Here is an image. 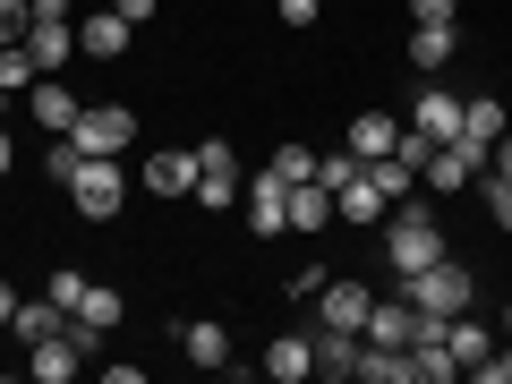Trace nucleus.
<instances>
[{
    "mask_svg": "<svg viewBox=\"0 0 512 384\" xmlns=\"http://www.w3.org/2000/svg\"><path fill=\"white\" fill-rule=\"evenodd\" d=\"M111 9H120L128 26H137V18H154V0H111Z\"/></svg>",
    "mask_w": 512,
    "mask_h": 384,
    "instance_id": "obj_37",
    "label": "nucleus"
},
{
    "mask_svg": "<svg viewBox=\"0 0 512 384\" xmlns=\"http://www.w3.org/2000/svg\"><path fill=\"white\" fill-rule=\"evenodd\" d=\"M367 180L384 188V205H402L410 188H419V163H402V154H376V163H367Z\"/></svg>",
    "mask_w": 512,
    "mask_h": 384,
    "instance_id": "obj_25",
    "label": "nucleus"
},
{
    "mask_svg": "<svg viewBox=\"0 0 512 384\" xmlns=\"http://www.w3.org/2000/svg\"><path fill=\"white\" fill-rule=\"evenodd\" d=\"M504 128H512V111L495 103V94H461V137H478V146H495Z\"/></svg>",
    "mask_w": 512,
    "mask_h": 384,
    "instance_id": "obj_20",
    "label": "nucleus"
},
{
    "mask_svg": "<svg viewBox=\"0 0 512 384\" xmlns=\"http://www.w3.org/2000/svg\"><path fill=\"white\" fill-rule=\"evenodd\" d=\"M9 163H18V146H9V128H0V180H9Z\"/></svg>",
    "mask_w": 512,
    "mask_h": 384,
    "instance_id": "obj_38",
    "label": "nucleus"
},
{
    "mask_svg": "<svg viewBox=\"0 0 512 384\" xmlns=\"http://www.w3.org/2000/svg\"><path fill=\"white\" fill-rule=\"evenodd\" d=\"M265 376L274 384H308L316 376V333H282V342L265 350Z\"/></svg>",
    "mask_w": 512,
    "mask_h": 384,
    "instance_id": "obj_12",
    "label": "nucleus"
},
{
    "mask_svg": "<svg viewBox=\"0 0 512 384\" xmlns=\"http://www.w3.org/2000/svg\"><path fill=\"white\" fill-rule=\"evenodd\" d=\"M359 342L410 350V342H419V308H410V299H367V325H359Z\"/></svg>",
    "mask_w": 512,
    "mask_h": 384,
    "instance_id": "obj_8",
    "label": "nucleus"
},
{
    "mask_svg": "<svg viewBox=\"0 0 512 384\" xmlns=\"http://www.w3.org/2000/svg\"><path fill=\"white\" fill-rule=\"evenodd\" d=\"M9 316H18V291H9V282H0V325H9Z\"/></svg>",
    "mask_w": 512,
    "mask_h": 384,
    "instance_id": "obj_39",
    "label": "nucleus"
},
{
    "mask_svg": "<svg viewBox=\"0 0 512 384\" xmlns=\"http://www.w3.org/2000/svg\"><path fill=\"white\" fill-rule=\"evenodd\" d=\"M453 43H461V26H436V18H419V26H410V69H427V77H436L444 60H453Z\"/></svg>",
    "mask_w": 512,
    "mask_h": 384,
    "instance_id": "obj_17",
    "label": "nucleus"
},
{
    "mask_svg": "<svg viewBox=\"0 0 512 384\" xmlns=\"http://www.w3.org/2000/svg\"><path fill=\"white\" fill-rule=\"evenodd\" d=\"M180 342H188V367H231V333H222L214 316H197V325H180Z\"/></svg>",
    "mask_w": 512,
    "mask_h": 384,
    "instance_id": "obj_23",
    "label": "nucleus"
},
{
    "mask_svg": "<svg viewBox=\"0 0 512 384\" xmlns=\"http://www.w3.org/2000/svg\"><path fill=\"white\" fill-rule=\"evenodd\" d=\"M487 180H512V128H504V137L487 146Z\"/></svg>",
    "mask_w": 512,
    "mask_h": 384,
    "instance_id": "obj_34",
    "label": "nucleus"
},
{
    "mask_svg": "<svg viewBox=\"0 0 512 384\" xmlns=\"http://www.w3.org/2000/svg\"><path fill=\"white\" fill-rule=\"evenodd\" d=\"M410 128H419V137H461V94H444V86H427L419 94V111H410Z\"/></svg>",
    "mask_w": 512,
    "mask_h": 384,
    "instance_id": "obj_15",
    "label": "nucleus"
},
{
    "mask_svg": "<svg viewBox=\"0 0 512 384\" xmlns=\"http://www.w3.org/2000/svg\"><path fill=\"white\" fill-rule=\"evenodd\" d=\"M444 256V231H436V214L427 205H393V222H384V265H393V282H410V274H427Z\"/></svg>",
    "mask_w": 512,
    "mask_h": 384,
    "instance_id": "obj_1",
    "label": "nucleus"
},
{
    "mask_svg": "<svg viewBox=\"0 0 512 384\" xmlns=\"http://www.w3.org/2000/svg\"><path fill=\"white\" fill-rule=\"evenodd\" d=\"M350 359H359V333L316 325V367H325V376H350Z\"/></svg>",
    "mask_w": 512,
    "mask_h": 384,
    "instance_id": "obj_26",
    "label": "nucleus"
},
{
    "mask_svg": "<svg viewBox=\"0 0 512 384\" xmlns=\"http://www.w3.org/2000/svg\"><path fill=\"white\" fill-rule=\"evenodd\" d=\"M128 35H137V26H128L120 9H103V18L77 26V52H86V60H120V52H128Z\"/></svg>",
    "mask_w": 512,
    "mask_h": 384,
    "instance_id": "obj_14",
    "label": "nucleus"
},
{
    "mask_svg": "<svg viewBox=\"0 0 512 384\" xmlns=\"http://www.w3.org/2000/svg\"><path fill=\"white\" fill-rule=\"evenodd\" d=\"M26 26H35V0H0V43H26Z\"/></svg>",
    "mask_w": 512,
    "mask_h": 384,
    "instance_id": "obj_30",
    "label": "nucleus"
},
{
    "mask_svg": "<svg viewBox=\"0 0 512 384\" xmlns=\"http://www.w3.org/2000/svg\"><path fill=\"white\" fill-rule=\"evenodd\" d=\"M69 52H77V26H69V18H43V9H35V26H26V60H35L43 77H60V60H69Z\"/></svg>",
    "mask_w": 512,
    "mask_h": 384,
    "instance_id": "obj_9",
    "label": "nucleus"
},
{
    "mask_svg": "<svg viewBox=\"0 0 512 384\" xmlns=\"http://www.w3.org/2000/svg\"><path fill=\"white\" fill-rule=\"evenodd\" d=\"M60 325H69V308H52V299H18V316H9V333H18L26 350H35V342H52Z\"/></svg>",
    "mask_w": 512,
    "mask_h": 384,
    "instance_id": "obj_21",
    "label": "nucleus"
},
{
    "mask_svg": "<svg viewBox=\"0 0 512 384\" xmlns=\"http://www.w3.org/2000/svg\"><path fill=\"white\" fill-rule=\"evenodd\" d=\"M359 171H367V163H359V154H350V146H342V154H316V180H325V188L359 180Z\"/></svg>",
    "mask_w": 512,
    "mask_h": 384,
    "instance_id": "obj_27",
    "label": "nucleus"
},
{
    "mask_svg": "<svg viewBox=\"0 0 512 384\" xmlns=\"http://www.w3.org/2000/svg\"><path fill=\"white\" fill-rule=\"evenodd\" d=\"M69 137H77V154H120L128 137H137V111H128V103H86Z\"/></svg>",
    "mask_w": 512,
    "mask_h": 384,
    "instance_id": "obj_5",
    "label": "nucleus"
},
{
    "mask_svg": "<svg viewBox=\"0 0 512 384\" xmlns=\"http://www.w3.org/2000/svg\"><path fill=\"white\" fill-rule=\"evenodd\" d=\"M393 137H402V120H393V111H359V120H350V154H359V163L393 154Z\"/></svg>",
    "mask_w": 512,
    "mask_h": 384,
    "instance_id": "obj_19",
    "label": "nucleus"
},
{
    "mask_svg": "<svg viewBox=\"0 0 512 384\" xmlns=\"http://www.w3.org/2000/svg\"><path fill=\"white\" fill-rule=\"evenodd\" d=\"M410 18H436V26H453V18H461V0H410Z\"/></svg>",
    "mask_w": 512,
    "mask_h": 384,
    "instance_id": "obj_35",
    "label": "nucleus"
},
{
    "mask_svg": "<svg viewBox=\"0 0 512 384\" xmlns=\"http://www.w3.org/2000/svg\"><path fill=\"white\" fill-rule=\"evenodd\" d=\"M470 376H478V384H512V350H487V359H478Z\"/></svg>",
    "mask_w": 512,
    "mask_h": 384,
    "instance_id": "obj_33",
    "label": "nucleus"
},
{
    "mask_svg": "<svg viewBox=\"0 0 512 384\" xmlns=\"http://www.w3.org/2000/svg\"><path fill=\"white\" fill-rule=\"evenodd\" d=\"M478 171H487V146H478V137H444L419 180L436 188V197H461V188H478Z\"/></svg>",
    "mask_w": 512,
    "mask_h": 384,
    "instance_id": "obj_4",
    "label": "nucleus"
},
{
    "mask_svg": "<svg viewBox=\"0 0 512 384\" xmlns=\"http://www.w3.org/2000/svg\"><path fill=\"white\" fill-rule=\"evenodd\" d=\"M146 188H154V197H197V154H188V146L154 154V163H146Z\"/></svg>",
    "mask_w": 512,
    "mask_h": 384,
    "instance_id": "obj_13",
    "label": "nucleus"
},
{
    "mask_svg": "<svg viewBox=\"0 0 512 384\" xmlns=\"http://www.w3.org/2000/svg\"><path fill=\"white\" fill-rule=\"evenodd\" d=\"M69 205H77L86 222H120V205H128L120 154H86V163H77V180H69Z\"/></svg>",
    "mask_w": 512,
    "mask_h": 384,
    "instance_id": "obj_2",
    "label": "nucleus"
},
{
    "mask_svg": "<svg viewBox=\"0 0 512 384\" xmlns=\"http://www.w3.org/2000/svg\"><path fill=\"white\" fill-rule=\"evenodd\" d=\"M402 291H410V308H419V316H461V308H470V265L444 248L427 274H410V282H402Z\"/></svg>",
    "mask_w": 512,
    "mask_h": 384,
    "instance_id": "obj_3",
    "label": "nucleus"
},
{
    "mask_svg": "<svg viewBox=\"0 0 512 384\" xmlns=\"http://www.w3.org/2000/svg\"><path fill=\"white\" fill-rule=\"evenodd\" d=\"M444 350H453V367L470 376V367L495 350V333H487V325H470V316H444Z\"/></svg>",
    "mask_w": 512,
    "mask_h": 384,
    "instance_id": "obj_22",
    "label": "nucleus"
},
{
    "mask_svg": "<svg viewBox=\"0 0 512 384\" xmlns=\"http://www.w3.org/2000/svg\"><path fill=\"white\" fill-rule=\"evenodd\" d=\"M282 9V26H316V0H274Z\"/></svg>",
    "mask_w": 512,
    "mask_h": 384,
    "instance_id": "obj_36",
    "label": "nucleus"
},
{
    "mask_svg": "<svg viewBox=\"0 0 512 384\" xmlns=\"http://www.w3.org/2000/svg\"><path fill=\"white\" fill-rule=\"evenodd\" d=\"M333 214H342V222H384L393 205H384V188L359 171V180H342V188H333Z\"/></svg>",
    "mask_w": 512,
    "mask_h": 384,
    "instance_id": "obj_18",
    "label": "nucleus"
},
{
    "mask_svg": "<svg viewBox=\"0 0 512 384\" xmlns=\"http://www.w3.org/2000/svg\"><path fill=\"white\" fill-rule=\"evenodd\" d=\"M367 299H376V291H359V282H325V291H316V316L342 325V333H359L367 325Z\"/></svg>",
    "mask_w": 512,
    "mask_h": 384,
    "instance_id": "obj_16",
    "label": "nucleus"
},
{
    "mask_svg": "<svg viewBox=\"0 0 512 384\" xmlns=\"http://www.w3.org/2000/svg\"><path fill=\"white\" fill-rule=\"evenodd\" d=\"M26 103H35L43 137H69V128H77V111H86V103H77L69 86H60V77H35V86H26Z\"/></svg>",
    "mask_w": 512,
    "mask_h": 384,
    "instance_id": "obj_10",
    "label": "nucleus"
},
{
    "mask_svg": "<svg viewBox=\"0 0 512 384\" xmlns=\"http://www.w3.org/2000/svg\"><path fill=\"white\" fill-rule=\"evenodd\" d=\"M265 171H282V180L299 188V180H316V154H308V146H282V154H274V163H265Z\"/></svg>",
    "mask_w": 512,
    "mask_h": 384,
    "instance_id": "obj_29",
    "label": "nucleus"
},
{
    "mask_svg": "<svg viewBox=\"0 0 512 384\" xmlns=\"http://www.w3.org/2000/svg\"><path fill=\"white\" fill-rule=\"evenodd\" d=\"M77 367H86V350H77L69 333H52V342H35V350H26V376H35V384H69Z\"/></svg>",
    "mask_w": 512,
    "mask_h": 384,
    "instance_id": "obj_11",
    "label": "nucleus"
},
{
    "mask_svg": "<svg viewBox=\"0 0 512 384\" xmlns=\"http://www.w3.org/2000/svg\"><path fill=\"white\" fill-rule=\"evenodd\" d=\"M239 197H248V222H256V239L291 231V180H282V171H256V180L239 188Z\"/></svg>",
    "mask_w": 512,
    "mask_h": 384,
    "instance_id": "obj_7",
    "label": "nucleus"
},
{
    "mask_svg": "<svg viewBox=\"0 0 512 384\" xmlns=\"http://www.w3.org/2000/svg\"><path fill=\"white\" fill-rule=\"evenodd\" d=\"M504 333H512V308H504Z\"/></svg>",
    "mask_w": 512,
    "mask_h": 384,
    "instance_id": "obj_41",
    "label": "nucleus"
},
{
    "mask_svg": "<svg viewBox=\"0 0 512 384\" xmlns=\"http://www.w3.org/2000/svg\"><path fill=\"white\" fill-rule=\"evenodd\" d=\"M0 52H9V43H0Z\"/></svg>",
    "mask_w": 512,
    "mask_h": 384,
    "instance_id": "obj_42",
    "label": "nucleus"
},
{
    "mask_svg": "<svg viewBox=\"0 0 512 384\" xmlns=\"http://www.w3.org/2000/svg\"><path fill=\"white\" fill-rule=\"evenodd\" d=\"M478 197H487L495 231H512V180H487V171H478Z\"/></svg>",
    "mask_w": 512,
    "mask_h": 384,
    "instance_id": "obj_28",
    "label": "nucleus"
},
{
    "mask_svg": "<svg viewBox=\"0 0 512 384\" xmlns=\"http://www.w3.org/2000/svg\"><path fill=\"white\" fill-rule=\"evenodd\" d=\"M0 111H9V86H0Z\"/></svg>",
    "mask_w": 512,
    "mask_h": 384,
    "instance_id": "obj_40",
    "label": "nucleus"
},
{
    "mask_svg": "<svg viewBox=\"0 0 512 384\" xmlns=\"http://www.w3.org/2000/svg\"><path fill=\"white\" fill-rule=\"evenodd\" d=\"M43 299H52V308H77V299H86V274H77V265H60V274H52V291H43Z\"/></svg>",
    "mask_w": 512,
    "mask_h": 384,
    "instance_id": "obj_31",
    "label": "nucleus"
},
{
    "mask_svg": "<svg viewBox=\"0 0 512 384\" xmlns=\"http://www.w3.org/2000/svg\"><path fill=\"white\" fill-rule=\"evenodd\" d=\"M239 188H248V180H239V154L222 146V137H205V146H197V205L222 214V205H239Z\"/></svg>",
    "mask_w": 512,
    "mask_h": 384,
    "instance_id": "obj_6",
    "label": "nucleus"
},
{
    "mask_svg": "<svg viewBox=\"0 0 512 384\" xmlns=\"http://www.w3.org/2000/svg\"><path fill=\"white\" fill-rule=\"evenodd\" d=\"M43 163H52V180H60V188H69V180H77V163H86V154H77V137H60V146H52V154H43Z\"/></svg>",
    "mask_w": 512,
    "mask_h": 384,
    "instance_id": "obj_32",
    "label": "nucleus"
},
{
    "mask_svg": "<svg viewBox=\"0 0 512 384\" xmlns=\"http://www.w3.org/2000/svg\"><path fill=\"white\" fill-rule=\"evenodd\" d=\"M333 222V188L325 180H299L291 188V231H325Z\"/></svg>",
    "mask_w": 512,
    "mask_h": 384,
    "instance_id": "obj_24",
    "label": "nucleus"
}]
</instances>
